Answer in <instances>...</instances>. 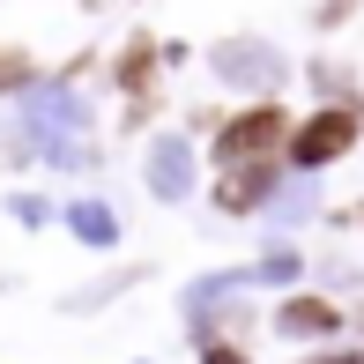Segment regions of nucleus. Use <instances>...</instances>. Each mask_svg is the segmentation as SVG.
<instances>
[{
    "label": "nucleus",
    "instance_id": "obj_1",
    "mask_svg": "<svg viewBox=\"0 0 364 364\" xmlns=\"http://www.w3.org/2000/svg\"><path fill=\"white\" fill-rule=\"evenodd\" d=\"M283 134H290V119H283V112H275V105H253L245 119H230V134H223V149H216V156H223V164L275 156V149H283Z\"/></svg>",
    "mask_w": 364,
    "mask_h": 364
},
{
    "label": "nucleus",
    "instance_id": "obj_2",
    "mask_svg": "<svg viewBox=\"0 0 364 364\" xmlns=\"http://www.w3.org/2000/svg\"><path fill=\"white\" fill-rule=\"evenodd\" d=\"M350 141H357V119H350V112H320V119H305L290 134V156L297 164H335V156H350Z\"/></svg>",
    "mask_w": 364,
    "mask_h": 364
},
{
    "label": "nucleus",
    "instance_id": "obj_3",
    "mask_svg": "<svg viewBox=\"0 0 364 364\" xmlns=\"http://www.w3.org/2000/svg\"><path fill=\"white\" fill-rule=\"evenodd\" d=\"M283 327H290V335H305V327L327 335V327H335V305H320V297H290V305H283Z\"/></svg>",
    "mask_w": 364,
    "mask_h": 364
},
{
    "label": "nucleus",
    "instance_id": "obj_4",
    "mask_svg": "<svg viewBox=\"0 0 364 364\" xmlns=\"http://www.w3.org/2000/svg\"><path fill=\"white\" fill-rule=\"evenodd\" d=\"M260 186H268V171H230L216 201H223V208H253V201H260Z\"/></svg>",
    "mask_w": 364,
    "mask_h": 364
},
{
    "label": "nucleus",
    "instance_id": "obj_5",
    "mask_svg": "<svg viewBox=\"0 0 364 364\" xmlns=\"http://www.w3.org/2000/svg\"><path fill=\"white\" fill-rule=\"evenodd\" d=\"M15 82H30V53H15V45H0V90H15Z\"/></svg>",
    "mask_w": 364,
    "mask_h": 364
},
{
    "label": "nucleus",
    "instance_id": "obj_6",
    "mask_svg": "<svg viewBox=\"0 0 364 364\" xmlns=\"http://www.w3.org/2000/svg\"><path fill=\"white\" fill-rule=\"evenodd\" d=\"M208 364H245V357L238 350H208Z\"/></svg>",
    "mask_w": 364,
    "mask_h": 364
},
{
    "label": "nucleus",
    "instance_id": "obj_7",
    "mask_svg": "<svg viewBox=\"0 0 364 364\" xmlns=\"http://www.w3.org/2000/svg\"><path fill=\"white\" fill-rule=\"evenodd\" d=\"M342 15H350V0H327V23H342Z\"/></svg>",
    "mask_w": 364,
    "mask_h": 364
},
{
    "label": "nucleus",
    "instance_id": "obj_8",
    "mask_svg": "<svg viewBox=\"0 0 364 364\" xmlns=\"http://www.w3.org/2000/svg\"><path fill=\"white\" fill-rule=\"evenodd\" d=\"M312 364H357V357H312Z\"/></svg>",
    "mask_w": 364,
    "mask_h": 364
}]
</instances>
